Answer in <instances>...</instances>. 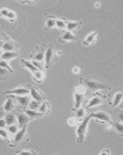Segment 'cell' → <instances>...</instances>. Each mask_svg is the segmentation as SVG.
Listing matches in <instances>:
<instances>
[{
    "label": "cell",
    "mask_w": 123,
    "mask_h": 155,
    "mask_svg": "<svg viewBox=\"0 0 123 155\" xmlns=\"http://www.w3.org/2000/svg\"><path fill=\"white\" fill-rule=\"evenodd\" d=\"M75 109H78L81 106L83 99L84 95L82 94L76 93L75 95Z\"/></svg>",
    "instance_id": "cell-22"
},
{
    "label": "cell",
    "mask_w": 123,
    "mask_h": 155,
    "mask_svg": "<svg viewBox=\"0 0 123 155\" xmlns=\"http://www.w3.org/2000/svg\"><path fill=\"white\" fill-rule=\"evenodd\" d=\"M0 137L2 138L7 139L8 137V132L4 129H0Z\"/></svg>",
    "instance_id": "cell-32"
},
{
    "label": "cell",
    "mask_w": 123,
    "mask_h": 155,
    "mask_svg": "<svg viewBox=\"0 0 123 155\" xmlns=\"http://www.w3.org/2000/svg\"><path fill=\"white\" fill-rule=\"evenodd\" d=\"M0 67L5 68L8 70L9 72L12 73L13 72V70L12 69L10 66L9 65L8 63L6 61L1 60L0 61Z\"/></svg>",
    "instance_id": "cell-23"
},
{
    "label": "cell",
    "mask_w": 123,
    "mask_h": 155,
    "mask_svg": "<svg viewBox=\"0 0 123 155\" xmlns=\"http://www.w3.org/2000/svg\"><path fill=\"white\" fill-rule=\"evenodd\" d=\"M47 105L45 103H43L41 106H40L39 108L40 112L41 113L45 112L47 110Z\"/></svg>",
    "instance_id": "cell-34"
},
{
    "label": "cell",
    "mask_w": 123,
    "mask_h": 155,
    "mask_svg": "<svg viewBox=\"0 0 123 155\" xmlns=\"http://www.w3.org/2000/svg\"><path fill=\"white\" fill-rule=\"evenodd\" d=\"M33 74V78L34 80L37 83H41L43 80L44 78V74L42 71H36Z\"/></svg>",
    "instance_id": "cell-21"
},
{
    "label": "cell",
    "mask_w": 123,
    "mask_h": 155,
    "mask_svg": "<svg viewBox=\"0 0 123 155\" xmlns=\"http://www.w3.org/2000/svg\"><path fill=\"white\" fill-rule=\"evenodd\" d=\"M67 20L63 17L57 19L56 22V27L60 29L64 30L66 29Z\"/></svg>",
    "instance_id": "cell-19"
},
{
    "label": "cell",
    "mask_w": 123,
    "mask_h": 155,
    "mask_svg": "<svg viewBox=\"0 0 123 155\" xmlns=\"http://www.w3.org/2000/svg\"><path fill=\"white\" fill-rule=\"evenodd\" d=\"M9 72L8 70L5 68L0 67V76H4L7 74L8 72Z\"/></svg>",
    "instance_id": "cell-36"
},
{
    "label": "cell",
    "mask_w": 123,
    "mask_h": 155,
    "mask_svg": "<svg viewBox=\"0 0 123 155\" xmlns=\"http://www.w3.org/2000/svg\"><path fill=\"white\" fill-rule=\"evenodd\" d=\"M9 11V9H7L3 8L1 9L0 10V16L6 17L8 14Z\"/></svg>",
    "instance_id": "cell-33"
},
{
    "label": "cell",
    "mask_w": 123,
    "mask_h": 155,
    "mask_svg": "<svg viewBox=\"0 0 123 155\" xmlns=\"http://www.w3.org/2000/svg\"><path fill=\"white\" fill-rule=\"evenodd\" d=\"M81 81V83L83 84L89 89L91 90H96L100 89H103L105 88L106 86L102 83L90 79H84Z\"/></svg>",
    "instance_id": "cell-4"
},
{
    "label": "cell",
    "mask_w": 123,
    "mask_h": 155,
    "mask_svg": "<svg viewBox=\"0 0 123 155\" xmlns=\"http://www.w3.org/2000/svg\"><path fill=\"white\" fill-rule=\"evenodd\" d=\"M98 36V32H94L89 34L84 39L83 42L84 45L86 46H90L95 43Z\"/></svg>",
    "instance_id": "cell-10"
},
{
    "label": "cell",
    "mask_w": 123,
    "mask_h": 155,
    "mask_svg": "<svg viewBox=\"0 0 123 155\" xmlns=\"http://www.w3.org/2000/svg\"><path fill=\"white\" fill-rule=\"evenodd\" d=\"M16 17H17V15H16V13L12 11L9 10L6 18L11 22H13L15 21Z\"/></svg>",
    "instance_id": "cell-27"
},
{
    "label": "cell",
    "mask_w": 123,
    "mask_h": 155,
    "mask_svg": "<svg viewBox=\"0 0 123 155\" xmlns=\"http://www.w3.org/2000/svg\"><path fill=\"white\" fill-rule=\"evenodd\" d=\"M79 71V69L78 67H75V68H73V72L75 74H78Z\"/></svg>",
    "instance_id": "cell-40"
},
{
    "label": "cell",
    "mask_w": 123,
    "mask_h": 155,
    "mask_svg": "<svg viewBox=\"0 0 123 155\" xmlns=\"http://www.w3.org/2000/svg\"><path fill=\"white\" fill-rule=\"evenodd\" d=\"M77 38L74 33L67 30H63L62 34L59 38V41L60 43H65L75 41Z\"/></svg>",
    "instance_id": "cell-5"
},
{
    "label": "cell",
    "mask_w": 123,
    "mask_h": 155,
    "mask_svg": "<svg viewBox=\"0 0 123 155\" xmlns=\"http://www.w3.org/2000/svg\"><path fill=\"white\" fill-rule=\"evenodd\" d=\"M84 114V110L83 109H79L78 110L77 113V117L79 118H81L83 116Z\"/></svg>",
    "instance_id": "cell-37"
},
{
    "label": "cell",
    "mask_w": 123,
    "mask_h": 155,
    "mask_svg": "<svg viewBox=\"0 0 123 155\" xmlns=\"http://www.w3.org/2000/svg\"><path fill=\"white\" fill-rule=\"evenodd\" d=\"M6 125L5 119H3V118L0 119V129H4Z\"/></svg>",
    "instance_id": "cell-38"
},
{
    "label": "cell",
    "mask_w": 123,
    "mask_h": 155,
    "mask_svg": "<svg viewBox=\"0 0 123 155\" xmlns=\"http://www.w3.org/2000/svg\"><path fill=\"white\" fill-rule=\"evenodd\" d=\"M47 46L43 44L41 46L37 47L30 55V58L33 60L42 62L45 60V54Z\"/></svg>",
    "instance_id": "cell-2"
},
{
    "label": "cell",
    "mask_w": 123,
    "mask_h": 155,
    "mask_svg": "<svg viewBox=\"0 0 123 155\" xmlns=\"http://www.w3.org/2000/svg\"><path fill=\"white\" fill-rule=\"evenodd\" d=\"M102 102L101 99L98 97H94L92 100H91L90 102H89L88 105V108L92 107L98 104H100Z\"/></svg>",
    "instance_id": "cell-24"
},
{
    "label": "cell",
    "mask_w": 123,
    "mask_h": 155,
    "mask_svg": "<svg viewBox=\"0 0 123 155\" xmlns=\"http://www.w3.org/2000/svg\"><path fill=\"white\" fill-rule=\"evenodd\" d=\"M115 127L116 130L120 133H123V125L119 123H116L115 124Z\"/></svg>",
    "instance_id": "cell-35"
},
{
    "label": "cell",
    "mask_w": 123,
    "mask_h": 155,
    "mask_svg": "<svg viewBox=\"0 0 123 155\" xmlns=\"http://www.w3.org/2000/svg\"><path fill=\"white\" fill-rule=\"evenodd\" d=\"M5 115V111L3 110H0V119L3 118Z\"/></svg>",
    "instance_id": "cell-39"
},
{
    "label": "cell",
    "mask_w": 123,
    "mask_h": 155,
    "mask_svg": "<svg viewBox=\"0 0 123 155\" xmlns=\"http://www.w3.org/2000/svg\"><path fill=\"white\" fill-rule=\"evenodd\" d=\"M96 7H99V6H100L99 3H96Z\"/></svg>",
    "instance_id": "cell-42"
},
{
    "label": "cell",
    "mask_w": 123,
    "mask_h": 155,
    "mask_svg": "<svg viewBox=\"0 0 123 155\" xmlns=\"http://www.w3.org/2000/svg\"><path fill=\"white\" fill-rule=\"evenodd\" d=\"M32 62L33 63V65H34L37 69L39 70V71H43V66L42 65L41 62L33 60L32 61Z\"/></svg>",
    "instance_id": "cell-30"
},
{
    "label": "cell",
    "mask_w": 123,
    "mask_h": 155,
    "mask_svg": "<svg viewBox=\"0 0 123 155\" xmlns=\"http://www.w3.org/2000/svg\"><path fill=\"white\" fill-rule=\"evenodd\" d=\"M3 43H2V42L1 41V40H0V46H2V45H3Z\"/></svg>",
    "instance_id": "cell-41"
},
{
    "label": "cell",
    "mask_w": 123,
    "mask_h": 155,
    "mask_svg": "<svg viewBox=\"0 0 123 155\" xmlns=\"http://www.w3.org/2000/svg\"><path fill=\"white\" fill-rule=\"evenodd\" d=\"M17 153H18V154L21 155H35L36 153L34 152H33L32 151H28L25 150H21L18 151L17 152Z\"/></svg>",
    "instance_id": "cell-31"
},
{
    "label": "cell",
    "mask_w": 123,
    "mask_h": 155,
    "mask_svg": "<svg viewBox=\"0 0 123 155\" xmlns=\"http://www.w3.org/2000/svg\"><path fill=\"white\" fill-rule=\"evenodd\" d=\"M28 106L30 110H35L39 109L40 106L39 102L35 100L31 101Z\"/></svg>",
    "instance_id": "cell-25"
},
{
    "label": "cell",
    "mask_w": 123,
    "mask_h": 155,
    "mask_svg": "<svg viewBox=\"0 0 123 155\" xmlns=\"http://www.w3.org/2000/svg\"><path fill=\"white\" fill-rule=\"evenodd\" d=\"M62 54V52L55 49L53 46L49 45L47 46L45 57V68H49L50 67Z\"/></svg>",
    "instance_id": "cell-1"
},
{
    "label": "cell",
    "mask_w": 123,
    "mask_h": 155,
    "mask_svg": "<svg viewBox=\"0 0 123 155\" xmlns=\"http://www.w3.org/2000/svg\"><path fill=\"white\" fill-rule=\"evenodd\" d=\"M2 48L3 49L6 51V52L8 51H13L14 49V46L12 45L11 43H6L3 44L2 45Z\"/></svg>",
    "instance_id": "cell-28"
},
{
    "label": "cell",
    "mask_w": 123,
    "mask_h": 155,
    "mask_svg": "<svg viewBox=\"0 0 123 155\" xmlns=\"http://www.w3.org/2000/svg\"><path fill=\"white\" fill-rule=\"evenodd\" d=\"M122 94L121 93H118L116 95L113 102V106H116L121 101V98H122Z\"/></svg>",
    "instance_id": "cell-29"
},
{
    "label": "cell",
    "mask_w": 123,
    "mask_h": 155,
    "mask_svg": "<svg viewBox=\"0 0 123 155\" xmlns=\"http://www.w3.org/2000/svg\"><path fill=\"white\" fill-rule=\"evenodd\" d=\"M2 53H3V52H2V51H1V50H0V57H1V55H2Z\"/></svg>",
    "instance_id": "cell-43"
},
{
    "label": "cell",
    "mask_w": 123,
    "mask_h": 155,
    "mask_svg": "<svg viewBox=\"0 0 123 155\" xmlns=\"http://www.w3.org/2000/svg\"><path fill=\"white\" fill-rule=\"evenodd\" d=\"M30 92V90L27 89L24 87H20L6 91L5 94L15 96H26L28 95Z\"/></svg>",
    "instance_id": "cell-7"
},
{
    "label": "cell",
    "mask_w": 123,
    "mask_h": 155,
    "mask_svg": "<svg viewBox=\"0 0 123 155\" xmlns=\"http://www.w3.org/2000/svg\"><path fill=\"white\" fill-rule=\"evenodd\" d=\"M7 126L14 125L17 122V118L15 115L11 113H8L5 115V119Z\"/></svg>",
    "instance_id": "cell-18"
},
{
    "label": "cell",
    "mask_w": 123,
    "mask_h": 155,
    "mask_svg": "<svg viewBox=\"0 0 123 155\" xmlns=\"http://www.w3.org/2000/svg\"><path fill=\"white\" fill-rule=\"evenodd\" d=\"M18 131V126L16 125V124L10 125L8 126V131L10 134H15Z\"/></svg>",
    "instance_id": "cell-26"
},
{
    "label": "cell",
    "mask_w": 123,
    "mask_h": 155,
    "mask_svg": "<svg viewBox=\"0 0 123 155\" xmlns=\"http://www.w3.org/2000/svg\"><path fill=\"white\" fill-rule=\"evenodd\" d=\"M91 117L97 119L101 120L106 121L107 122L111 123L110 118L109 116L105 113L103 112H100L96 113H93L91 114Z\"/></svg>",
    "instance_id": "cell-14"
},
{
    "label": "cell",
    "mask_w": 123,
    "mask_h": 155,
    "mask_svg": "<svg viewBox=\"0 0 123 155\" xmlns=\"http://www.w3.org/2000/svg\"><path fill=\"white\" fill-rule=\"evenodd\" d=\"M32 119L28 116L25 113L19 114L17 118L18 127L21 129L24 127L27 126L28 123Z\"/></svg>",
    "instance_id": "cell-6"
},
{
    "label": "cell",
    "mask_w": 123,
    "mask_h": 155,
    "mask_svg": "<svg viewBox=\"0 0 123 155\" xmlns=\"http://www.w3.org/2000/svg\"><path fill=\"white\" fill-rule=\"evenodd\" d=\"M91 118L90 115L86 117L84 121H82L80 126H79L77 130V135H78V143H82L84 141V136L86 132L87 128L89 121Z\"/></svg>",
    "instance_id": "cell-3"
},
{
    "label": "cell",
    "mask_w": 123,
    "mask_h": 155,
    "mask_svg": "<svg viewBox=\"0 0 123 155\" xmlns=\"http://www.w3.org/2000/svg\"><path fill=\"white\" fill-rule=\"evenodd\" d=\"M9 96L13 99L16 100L17 102L20 106L26 107L29 106L30 102V98L27 96H15L9 95Z\"/></svg>",
    "instance_id": "cell-9"
},
{
    "label": "cell",
    "mask_w": 123,
    "mask_h": 155,
    "mask_svg": "<svg viewBox=\"0 0 123 155\" xmlns=\"http://www.w3.org/2000/svg\"><path fill=\"white\" fill-rule=\"evenodd\" d=\"M57 18L54 16H49L48 17L45 23V29L50 30L56 26Z\"/></svg>",
    "instance_id": "cell-16"
},
{
    "label": "cell",
    "mask_w": 123,
    "mask_h": 155,
    "mask_svg": "<svg viewBox=\"0 0 123 155\" xmlns=\"http://www.w3.org/2000/svg\"><path fill=\"white\" fill-rule=\"evenodd\" d=\"M82 22L81 21H67L66 30L74 33L79 29H81Z\"/></svg>",
    "instance_id": "cell-8"
},
{
    "label": "cell",
    "mask_w": 123,
    "mask_h": 155,
    "mask_svg": "<svg viewBox=\"0 0 123 155\" xmlns=\"http://www.w3.org/2000/svg\"><path fill=\"white\" fill-rule=\"evenodd\" d=\"M21 62L25 68L30 71L31 72H32L33 74L38 70L33 65L32 62H30L29 61L22 59L21 61Z\"/></svg>",
    "instance_id": "cell-17"
},
{
    "label": "cell",
    "mask_w": 123,
    "mask_h": 155,
    "mask_svg": "<svg viewBox=\"0 0 123 155\" xmlns=\"http://www.w3.org/2000/svg\"><path fill=\"white\" fill-rule=\"evenodd\" d=\"M1 60H2V59H1V57H0V61H1Z\"/></svg>",
    "instance_id": "cell-44"
},
{
    "label": "cell",
    "mask_w": 123,
    "mask_h": 155,
    "mask_svg": "<svg viewBox=\"0 0 123 155\" xmlns=\"http://www.w3.org/2000/svg\"><path fill=\"white\" fill-rule=\"evenodd\" d=\"M19 55L18 52L13 51H8L2 53L1 58L2 60L8 61L18 57Z\"/></svg>",
    "instance_id": "cell-13"
},
{
    "label": "cell",
    "mask_w": 123,
    "mask_h": 155,
    "mask_svg": "<svg viewBox=\"0 0 123 155\" xmlns=\"http://www.w3.org/2000/svg\"><path fill=\"white\" fill-rule=\"evenodd\" d=\"M13 98L11 97L7 100L4 105L3 110L6 112H10L13 110L14 107Z\"/></svg>",
    "instance_id": "cell-15"
},
{
    "label": "cell",
    "mask_w": 123,
    "mask_h": 155,
    "mask_svg": "<svg viewBox=\"0 0 123 155\" xmlns=\"http://www.w3.org/2000/svg\"><path fill=\"white\" fill-rule=\"evenodd\" d=\"M25 113L28 116L32 119L39 118L43 115L42 113L37 112L35 110H30V109L25 110Z\"/></svg>",
    "instance_id": "cell-20"
},
{
    "label": "cell",
    "mask_w": 123,
    "mask_h": 155,
    "mask_svg": "<svg viewBox=\"0 0 123 155\" xmlns=\"http://www.w3.org/2000/svg\"><path fill=\"white\" fill-rule=\"evenodd\" d=\"M30 91L31 95L34 100L38 102L43 100V95L38 89L36 87H31Z\"/></svg>",
    "instance_id": "cell-12"
},
{
    "label": "cell",
    "mask_w": 123,
    "mask_h": 155,
    "mask_svg": "<svg viewBox=\"0 0 123 155\" xmlns=\"http://www.w3.org/2000/svg\"><path fill=\"white\" fill-rule=\"evenodd\" d=\"M26 126H25L21 129L20 130L17 132L14 136V141L15 143H19L23 141L26 137Z\"/></svg>",
    "instance_id": "cell-11"
}]
</instances>
